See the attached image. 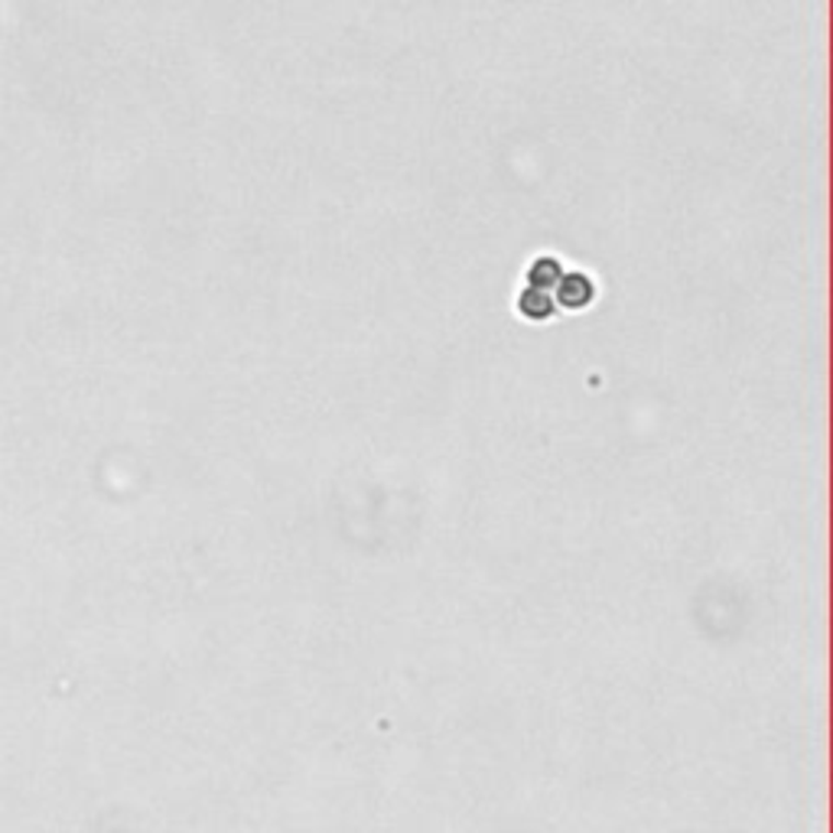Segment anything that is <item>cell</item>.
<instances>
[{
    "label": "cell",
    "instance_id": "cell-1",
    "mask_svg": "<svg viewBox=\"0 0 833 833\" xmlns=\"http://www.w3.org/2000/svg\"><path fill=\"white\" fill-rule=\"evenodd\" d=\"M596 297H600V287H596V281L586 271H563L560 284L554 287L557 310L583 312L596 304Z\"/></svg>",
    "mask_w": 833,
    "mask_h": 833
},
{
    "label": "cell",
    "instance_id": "cell-2",
    "mask_svg": "<svg viewBox=\"0 0 833 833\" xmlns=\"http://www.w3.org/2000/svg\"><path fill=\"white\" fill-rule=\"evenodd\" d=\"M563 261L557 254H534L524 267V287H537V290H547L554 294V287L560 284L563 277Z\"/></svg>",
    "mask_w": 833,
    "mask_h": 833
},
{
    "label": "cell",
    "instance_id": "cell-3",
    "mask_svg": "<svg viewBox=\"0 0 833 833\" xmlns=\"http://www.w3.org/2000/svg\"><path fill=\"white\" fill-rule=\"evenodd\" d=\"M515 310L527 322H547V319L557 316V304H554V294H547V290L521 287L518 297H515Z\"/></svg>",
    "mask_w": 833,
    "mask_h": 833
}]
</instances>
